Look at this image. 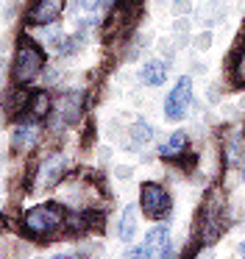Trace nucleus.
Returning a JSON list of instances; mask_svg holds the SVG:
<instances>
[{
    "label": "nucleus",
    "mask_w": 245,
    "mask_h": 259,
    "mask_svg": "<svg viewBox=\"0 0 245 259\" xmlns=\"http://www.w3.org/2000/svg\"><path fill=\"white\" fill-rule=\"evenodd\" d=\"M42 64H45V56L33 42L22 39L20 48H17V56H14V81L17 84H28L33 81L39 73H42Z\"/></svg>",
    "instance_id": "f257e3e1"
},
{
    "label": "nucleus",
    "mask_w": 245,
    "mask_h": 259,
    "mask_svg": "<svg viewBox=\"0 0 245 259\" xmlns=\"http://www.w3.org/2000/svg\"><path fill=\"white\" fill-rule=\"evenodd\" d=\"M173 253V245H170V231L165 226H156V229L148 231L142 245L131 248L128 256H170Z\"/></svg>",
    "instance_id": "f03ea898"
},
{
    "label": "nucleus",
    "mask_w": 245,
    "mask_h": 259,
    "mask_svg": "<svg viewBox=\"0 0 245 259\" xmlns=\"http://www.w3.org/2000/svg\"><path fill=\"white\" fill-rule=\"evenodd\" d=\"M139 203L148 218H165L170 212V195L161 184H142L139 190Z\"/></svg>",
    "instance_id": "7ed1b4c3"
},
{
    "label": "nucleus",
    "mask_w": 245,
    "mask_h": 259,
    "mask_svg": "<svg viewBox=\"0 0 245 259\" xmlns=\"http://www.w3.org/2000/svg\"><path fill=\"white\" fill-rule=\"evenodd\" d=\"M189 101H192V78H189V75H184V78H178L176 90L167 95V101H165V117L167 120H181L184 114H187Z\"/></svg>",
    "instance_id": "20e7f679"
},
{
    "label": "nucleus",
    "mask_w": 245,
    "mask_h": 259,
    "mask_svg": "<svg viewBox=\"0 0 245 259\" xmlns=\"http://www.w3.org/2000/svg\"><path fill=\"white\" fill-rule=\"evenodd\" d=\"M59 223H61V214L50 206H33L31 212L25 214V226L33 234H50Z\"/></svg>",
    "instance_id": "39448f33"
},
{
    "label": "nucleus",
    "mask_w": 245,
    "mask_h": 259,
    "mask_svg": "<svg viewBox=\"0 0 245 259\" xmlns=\"http://www.w3.org/2000/svg\"><path fill=\"white\" fill-rule=\"evenodd\" d=\"M64 0H36L28 12V23L31 25H50L53 20H59Z\"/></svg>",
    "instance_id": "423d86ee"
},
{
    "label": "nucleus",
    "mask_w": 245,
    "mask_h": 259,
    "mask_svg": "<svg viewBox=\"0 0 245 259\" xmlns=\"http://www.w3.org/2000/svg\"><path fill=\"white\" fill-rule=\"evenodd\" d=\"M64 167H67V159L61 156V153L48 156L42 162V167H39V184H42V187H53L56 181L64 176Z\"/></svg>",
    "instance_id": "0eeeda50"
},
{
    "label": "nucleus",
    "mask_w": 245,
    "mask_h": 259,
    "mask_svg": "<svg viewBox=\"0 0 245 259\" xmlns=\"http://www.w3.org/2000/svg\"><path fill=\"white\" fill-rule=\"evenodd\" d=\"M167 78V70H165V62H159V59H148V62L142 64V81L148 87H159L165 84Z\"/></svg>",
    "instance_id": "6e6552de"
},
{
    "label": "nucleus",
    "mask_w": 245,
    "mask_h": 259,
    "mask_svg": "<svg viewBox=\"0 0 245 259\" xmlns=\"http://www.w3.org/2000/svg\"><path fill=\"white\" fill-rule=\"evenodd\" d=\"M36 142V125L28 123V125H20V128L14 131V148L17 151H22V148L33 145Z\"/></svg>",
    "instance_id": "1a4fd4ad"
},
{
    "label": "nucleus",
    "mask_w": 245,
    "mask_h": 259,
    "mask_svg": "<svg viewBox=\"0 0 245 259\" xmlns=\"http://www.w3.org/2000/svg\"><path fill=\"white\" fill-rule=\"evenodd\" d=\"M134 231H137V212H134V206H128L126 212H123V220H120V240H131Z\"/></svg>",
    "instance_id": "9d476101"
},
{
    "label": "nucleus",
    "mask_w": 245,
    "mask_h": 259,
    "mask_svg": "<svg viewBox=\"0 0 245 259\" xmlns=\"http://www.w3.org/2000/svg\"><path fill=\"white\" fill-rule=\"evenodd\" d=\"M184 145H187V134H184V131H178V134H173L170 140L159 148V153H161V156H173V153H181Z\"/></svg>",
    "instance_id": "9b49d317"
},
{
    "label": "nucleus",
    "mask_w": 245,
    "mask_h": 259,
    "mask_svg": "<svg viewBox=\"0 0 245 259\" xmlns=\"http://www.w3.org/2000/svg\"><path fill=\"white\" fill-rule=\"evenodd\" d=\"M48 106H50V101H48V95H33V101H31V106H28V114H33V117H45L48 114Z\"/></svg>",
    "instance_id": "f8f14e48"
},
{
    "label": "nucleus",
    "mask_w": 245,
    "mask_h": 259,
    "mask_svg": "<svg viewBox=\"0 0 245 259\" xmlns=\"http://www.w3.org/2000/svg\"><path fill=\"white\" fill-rule=\"evenodd\" d=\"M150 134H153V131H150L145 123H137V125H134V142H137V145H139V142H148Z\"/></svg>",
    "instance_id": "ddd939ff"
},
{
    "label": "nucleus",
    "mask_w": 245,
    "mask_h": 259,
    "mask_svg": "<svg viewBox=\"0 0 245 259\" xmlns=\"http://www.w3.org/2000/svg\"><path fill=\"white\" fill-rule=\"evenodd\" d=\"M209 42H212V36H209V34H200V36H198V45H200V48H206Z\"/></svg>",
    "instance_id": "4468645a"
},
{
    "label": "nucleus",
    "mask_w": 245,
    "mask_h": 259,
    "mask_svg": "<svg viewBox=\"0 0 245 259\" xmlns=\"http://www.w3.org/2000/svg\"><path fill=\"white\" fill-rule=\"evenodd\" d=\"M176 6H178V12H187V0H176Z\"/></svg>",
    "instance_id": "2eb2a0df"
},
{
    "label": "nucleus",
    "mask_w": 245,
    "mask_h": 259,
    "mask_svg": "<svg viewBox=\"0 0 245 259\" xmlns=\"http://www.w3.org/2000/svg\"><path fill=\"white\" fill-rule=\"evenodd\" d=\"M239 256H245V242H242V245H239Z\"/></svg>",
    "instance_id": "dca6fc26"
},
{
    "label": "nucleus",
    "mask_w": 245,
    "mask_h": 259,
    "mask_svg": "<svg viewBox=\"0 0 245 259\" xmlns=\"http://www.w3.org/2000/svg\"><path fill=\"white\" fill-rule=\"evenodd\" d=\"M242 179H245V162H242Z\"/></svg>",
    "instance_id": "f3484780"
}]
</instances>
